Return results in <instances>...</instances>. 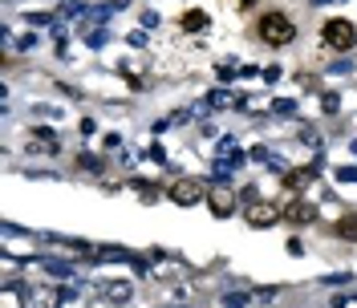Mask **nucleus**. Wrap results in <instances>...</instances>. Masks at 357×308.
Masks as SVG:
<instances>
[{
    "instance_id": "f257e3e1",
    "label": "nucleus",
    "mask_w": 357,
    "mask_h": 308,
    "mask_svg": "<svg viewBox=\"0 0 357 308\" xmlns=\"http://www.w3.org/2000/svg\"><path fill=\"white\" fill-rule=\"evenodd\" d=\"M260 41L272 45V49L292 45L296 41V24H292L284 13H268V17H260Z\"/></svg>"
},
{
    "instance_id": "f03ea898",
    "label": "nucleus",
    "mask_w": 357,
    "mask_h": 308,
    "mask_svg": "<svg viewBox=\"0 0 357 308\" xmlns=\"http://www.w3.org/2000/svg\"><path fill=\"white\" fill-rule=\"evenodd\" d=\"M321 37H325V45L329 49H337V53H349L357 45V29H354V21H345V17H333V21L321 29Z\"/></svg>"
},
{
    "instance_id": "7ed1b4c3",
    "label": "nucleus",
    "mask_w": 357,
    "mask_h": 308,
    "mask_svg": "<svg viewBox=\"0 0 357 308\" xmlns=\"http://www.w3.org/2000/svg\"><path fill=\"white\" fill-rule=\"evenodd\" d=\"M248 223L252 227H272V223H280L284 220V211L276 207V203H268V199H256V203H248Z\"/></svg>"
},
{
    "instance_id": "20e7f679",
    "label": "nucleus",
    "mask_w": 357,
    "mask_h": 308,
    "mask_svg": "<svg viewBox=\"0 0 357 308\" xmlns=\"http://www.w3.org/2000/svg\"><path fill=\"white\" fill-rule=\"evenodd\" d=\"M171 199H175L178 207H195L207 199V187H203L199 178H178L175 187H171Z\"/></svg>"
},
{
    "instance_id": "39448f33",
    "label": "nucleus",
    "mask_w": 357,
    "mask_h": 308,
    "mask_svg": "<svg viewBox=\"0 0 357 308\" xmlns=\"http://www.w3.org/2000/svg\"><path fill=\"white\" fill-rule=\"evenodd\" d=\"M66 300V292H49V288H33V292H24L21 308H61Z\"/></svg>"
},
{
    "instance_id": "423d86ee",
    "label": "nucleus",
    "mask_w": 357,
    "mask_h": 308,
    "mask_svg": "<svg viewBox=\"0 0 357 308\" xmlns=\"http://www.w3.org/2000/svg\"><path fill=\"white\" fill-rule=\"evenodd\" d=\"M207 207H211V215H220V220H227V215H231V211H236V195H231V191H211V195H207Z\"/></svg>"
},
{
    "instance_id": "0eeeda50",
    "label": "nucleus",
    "mask_w": 357,
    "mask_h": 308,
    "mask_svg": "<svg viewBox=\"0 0 357 308\" xmlns=\"http://www.w3.org/2000/svg\"><path fill=\"white\" fill-rule=\"evenodd\" d=\"M284 220H289V223H312V220H317V207H312L309 199H296V203L284 207Z\"/></svg>"
},
{
    "instance_id": "6e6552de",
    "label": "nucleus",
    "mask_w": 357,
    "mask_h": 308,
    "mask_svg": "<svg viewBox=\"0 0 357 308\" xmlns=\"http://www.w3.org/2000/svg\"><path fill=\"white\" fill-rule=\"evenodd\" d=\"M102 296L110 300V305H126L134 292H130V284H122V280H114V284H102Z\"/></svg>"
},
{
    "instance_id": "1a4fd4ad",
    "label": "nucleus",
    "mask_w": 357,
    "mask_h": 308,
    "mask_svg": "<svg viewBox=\"0 0 357 308\" xmlns=\"http://www.w3.org/2000/svg\"><path fill=\"white\" fill-rule=\"evenodd\" d=\"M57 138H49V130H37V138H29V154H53Z\"/></svg>"
},
{
    "instance_id": "9d476101",
    "label": "nucleus",
    "mask_w": 357,
    "mask_h": 308,
    "mask_svg": "<svg viewBox=\"0 0 357 308\" xmlns=\"http://www.w3.org/2000/svg\"><path fill=\"white\" fill-rule=\"evenodd\" d=\"M337 236L341 240H357V215H345V220L337 223Z\"/></svg>"
},
{
    "instance_id": "9b49d317",
    "label": "nucleus",
    "mask_w": 357,
    "mask_h": 308,
    "mask_svg": "<svg viewBox=\"0 0 357 308\" xmlns=\"http://www.w3.org/2000/svg\"><path fill=\"white\" fill-rule=\"evenodd\" d=\"M203 24H207L203 13H187V17H183V29H203Z\"/></svg>"
},
{
    "instance_id": "f8f14e48",
    "label": "nucleus",
    "mask_w": 357,
    "mask_h": 308,
    "mask_svg": "<svg viewBox=\"0 0 357 308\" xmlns=\"http://www.w3.org/2000/svg\"><path fill=\"white\" fill-rule=\"evenodd\" d=\"M77 162H82V171H102V162H98V158H89V154H82Z\"/></svg>"
},
{
    "instance_id": "ddd939ff",
    "label": "nucleus",
    "mask_w": 357,
    "mask_h": 308,
    "mask_svg": "<svg viewBox=\"0 0 357 308\" xmlns=\"http://www.w3.org/2000/svg\"><path fill=\"white\" fill-rule=\"evenodd\" d=\"M321 102H325V110H329V114H337V93H325Z\"/></svg>"
}]
</instances>
